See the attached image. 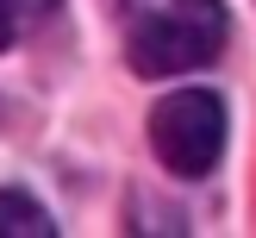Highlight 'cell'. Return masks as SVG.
<instances>
[{"label": "cell", "mask_w": 256, "mask_h": 238, "mask_svg": "<svg viewBox=\"0 0 256 238\" xmlns=\"http://www.w3.org/2000/svg\"><path fill=\"white\" fill-rule=\"evenodd\" d=\"M50 13H56V0H0V50H12L25 32H38Z\"/></svg>", "instance_id": "4"}, {"label": "cell", "mask_w": 256, "mask_h": 238, "mask_svg": "<svg viewBox=\"0 0 256 238\" xmlns=\"http://www.w3.org/2000/svg\"><path fill=\"white\" fill-rule=\"evenodd\" d=\"M225 32H232V19H225L219 0H169L162 13H150L132 32V69L138 75H188L225 50Z\"/></svg>", "instance_id": "1"}, {"label": "cell", "mask_w": 256, "mask_h": 238, "mask_svg": "<svg viewBox=\"0 0 256 238\" xmlns=\"http://www.w3.org/2000/svg\"><path fill=\"white\" fill-rule=\"evenodd\" d=\"M0 238H56V219L25 188H0Z\"/></svg>", "instance_id": "3"}, {"label": "cell", "mask_w": 256, "mask_h": 238, "mask_svg": "<svg viewBox=\"0 0 256 238\" xmlns=\"http://www.w3.org/2000/svg\"><path fill=\"white\" fill-rule=\"evenodd\" d=\"M150 144H156V157H162L169 175L200 182V175L225 157V100L212 94V88H182V94L156 100V113H150Z\"/></svg>", "instance_id": "2"}]
</instances>
